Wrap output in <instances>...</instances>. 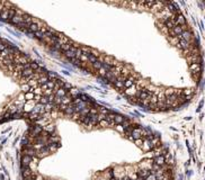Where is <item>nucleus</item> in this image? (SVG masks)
<instances>
[{"mask_svg": "<svg viewBox=\"0 0 205 180\" xmlns=\"http://www.w3.org/2000/svg\"><path fill=\"white\" fill-rule=\"evenodd\" d=\"M96 104L71 90L27 120L20 146L23 180H175L171 157L151 130L112 152L138 128L135 120L107 153L102 152V140L115 114L111 109L99 145H94Z\"/></svg>", "mask_w": 205, "mask_h": 180, "instance_id": "f257e3e1", "label": "nucleus"}]
</instances>
